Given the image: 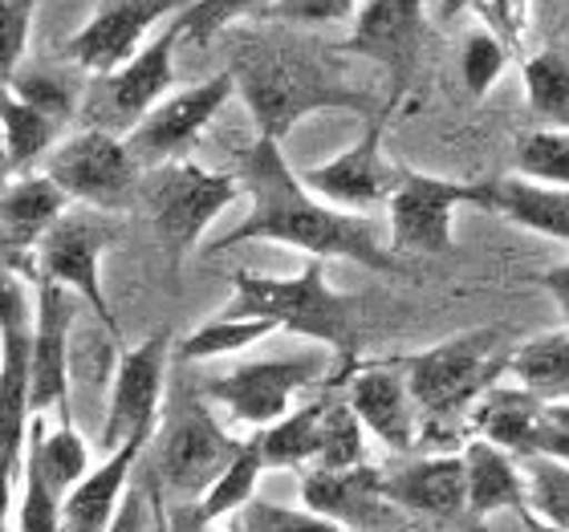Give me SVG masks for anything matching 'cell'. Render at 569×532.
I'll use <instances>...</instances> for the list:
<instances>
[{"instance_id": "29", "label": "cell", "mask_w": 569, "mask_h": 532, "mask_svg": "<svg viewBox=\"0 0 569 532\" xmlns=\"http://www.w3.org/2000/svg\"><path fill=\"white\" fill-rule=\"evenodd\" d=\"M61 134V122L46 110H37L33 102L17 98L12 90H0V139L9 151L12 175L29 171L46 151H53V142Z\"/></svg>"}, {"instance_id": "48", "label": "cell", "mask_w": 569, "mask_h": 532, "mask_svg": "<svg viewBox=\"0 0 569 532\" xmlns=\"http://www.w3.org/2000/svg\"><path fill=\"white\" fill-rule=\"evenodd\" d=\"M12 175V167H9V151H4V139H0V183Z\"/></svg>"}, {"instance_id": "13", "label": "cell", "mask_w": 569, "mask_h": 532, "mask_svg": "<svg viewBox=\"0 0 569 532\" xmlns=\"http://www.w3.org/2000/svg\"><path fill=\"white\" fill-rule=\"evenodd\" d=\"M232 94H237V82L224 70L200 86H188L179 94L159 98L147 110V119L127 134V147H131V154L142 167H154L163 159H183L196 147V139L208 131V122L228 107Z\"/></svg>"}, {"instance_id": "42", "label": "cell", "mask_w": 569, "mask_h": 532, "mask_svg": "<svg viewBox=\"0 0 569 532\" xmlns=\"http://www.w3.org/2000/svg\"><path fill=\"white\" fill-rule=\"evenodd\" d=\"M17 524L24 532H61V496L46 480H37L33 472H24V496Z\"/></svg>"}, {"instance_id": "27", "label": "cell", "mask_w": 569, "mask_h": 532, "mask_svg": "<svg viewBox=\"0 0 569 532\" xmlns=\"http://www.w3.org/2000/svg\"><path fill=\"white\" fill-rule=\"evenodd\" d=\"M261 472H264V455H261L257 435H252V439L240 443V451L232 455V463L216 475L212 488H208L200 500L179 504V509H188V516H176L171 524H179V529H212V524H220L224 516H232V512L244 509V504L257 496Z\"/></svg>"}, {"instance_id": "49", "label": "cell", "mask_w": 569, "mask_h": 532, "mask_svg": "<svg viewBox=\"0 0 569 532\" xmlns=\"http://www.w3.org/2000/svg\"><path fill=\"white\" fill-rule=\"evenodd\" d=\"M0 264H12V269H17V261H12V257L4 249H0Z\"/></svg>"}, {"instance_id": "1", "label": "cell", "mask_w": 569, "mask_h": 532, "mask_svg": "<svg viewBox=\"0 0 569 532\" xmlns=\"http://www.w3.org/2000/svg\"><path fill=\"white\" fill-rule=\"evenodd\" d=\"M237 179L249 195V215L208 252H232L264 240L321 261H355L375 272H399V252L391 249V240H382L367 215L346 212L309 191L306 179L284 163L277 139L257 134V142L240 154Z\"/></svg>"}, {"instance_id": "36", "label": "cell", "mask_w": 569, "mask_h": 532, "mask_svg": "<svg viewBox=\"0 0 569 532\" xmlns=\"http://www.w3.org/2000/svg\"><path fill=\"white\" fill-rule=\"evenodd\" d=\"M264 4H269V0H188V4L176 12L179 37H183V41H196V46H208L212 37H220L224 29L244 21V17H261Z\"/></svg>"}, {"instance_id": "37", "label": "cell", "mask_w": 569, "mask_h": 532, "mask_svg": "<svg viewBox=\"0 0 569 532\" xmlns=\"http://www.w3.org/2000/svg\"><path fill=\"white\" fill-rule=\"evenodd\" d=\"M4 90H12V94L24 98V102H33L37 110L53 114V119L66 127V122H73V114H78V102H82L86 86L70 82L66 73H53V70H17V78H12Z\"/></svg>"}, {"instance_id": "24", "label": "cell", "mask_w": 569, "mask_h": 532, "mask_svg": "<svg viewBox=\"0 0 569 532\" xmlns=\"http://www.w3.org/2000/svg\"><path fill=\"white\" fill-rule=\"evenodd\" d=\"M476 208L500 215L525 232L569 244V188L537 183L525 175L485 179V183H476Z\"/></svg>"}, {"instance_id": "10", "label": "cell", "mask_w": 569, "mask_h": 532, "mask_svg": "<svg viewBox=\"0 0 569 532\" xmlns=\"http://www.w3.org/2000/svg\"><path fill=\"white\" fill-rule=\"evenodd\" d=\"M330 358L326 354H297V358H264V362H244L220 379H208L200 387L203 402L224 406L237 423L269 426L277 423L293 399L309 387H326Z\"/></svg>"}, {"instance_id": "31", "label": "cell", "mask_w": 569, "mask_h": 532, "mask_svg": "<svg viewBox=\"0 0 569 532\" xmlns=\"http://www.w3.org/2000/svg\"><path fill=\"white\" fill-rule=\"evenodd\" d=\"M525 73V102L541 127L569 131V53L541 49L529 53L521 66Z\"/></svg>"}, {"instance_id": "4", "label": "cell", "mask_w": 569, "mask_h": 532, "mask_svg": "<svg viewBox=\"0 0 569 532\" xmlns=\"http://www.w3.org/2000/svg\"><path fill=\"white\" fill-rule=\"evenodd\" d=\"M509 330L500 325H480V330L456 333L448 342L419 350V354L391 358L403 370L411 399H416L423 426H419V448L436 435L443 443L468 439V431H456L460 419L476 406V399L497 387L500 374H509Z\"/></svg>"}, {"instance_id": "14", "label": "cell", "mask_w": 569, "mask_h": 532, "mask_svg": "<svg viewBox=\"0 0 569 532\" xmlns=\"http://www.w3.org/2000/svg\"><path fill=\"white\" fill-rule=\"evenodd\" d=\"M423 33V0H362L355 12V29L342 41V53L379 61L391 78V102H399L419 70Z\"/></svg>"}, {"instance_id": "15", "label": "cell", "mask_w": 569, "mask_h": 532, "mask_svg": "<svg viewBox=\"0 0 569 532\" xmlns=\"http://www.w3.org/2000/svg\"><path fill=\"white\" fill-rule=\"evenodd\" d=\"M301 504L318 512L333 529H399L411 524L403 509L382 496V468L367 460L350 468H318L309 463L301 475Z\"/></svg>"}, {"instance_id": "28", "label": "cell", "mask_w": 569, "mask_h": 532, "mask_svg": "<svg viewBox=\"0 0 569 532\" xmlns=\"http://www.w3.org/2000/svg\"><path fill=\"white\" fill-rule=\"evenodd\" d=\"M321 411H326V394L306 402V406H289L277 423L257 426L264 468H309L318 455Z\"/></svg>"}, {"instance_id": "9", "label": "cell", "mask_w": 569, "mask_h": 532, "mask_svg": "<svg viewBox=\"0 0 569 532\" xmlns=\"http://www.w3.org/2000/svg\"><path fill=\"white\" fill-rule=\"evenodd\" d=\"M110 240H114V232H110L107 212L70 203L41 237L29 272L33 277H53L70 293H78L98 313V321L119 338V321H114V309H110L107 289H102V257H107Z\"/></svg>"}, {"instance_id": "30", "label": "cell", "mask_w": 569, "mask_h": 532, "mask_svg": "<svg viewBox=\"0 0 569 532\" xmlns=\"http://www.w3.org/2000/svg\"><path fill=\"white\" fill-rule=\"evenodd\" d=\"M509 374L541 399H569V330L537 333L509 358Z\"/></svg>"}, {"instance_id": "46", "label": "cell", "mask_w": 569, "mask_h": 532, "mask_svg": "<svg viewBox=\"0 0 569 532\" xmlns=\"http://www.w3.org/2000/svg\"><path fill=\"white\" fill-rule=\"evenodd\" d=\"M541 289L553 297V305H558V313H561V325L569 330V261L541 272Z\"/></svg>"}, {"instance_id": "25", "label": "cell", "mask_w": 569, "mask_h": 532, "mask_svg": "<svg viewBox=\"0 0 569 532\" xmlns=\"http://www.w3.org/2000/svg\"><path fill=\"white\" fill-rule=\"evenodd\" d=\"M460 455L472 524L492 516V512H521V516H529V509H525V468L512 451L497 448L485 435H468Z\"/></svg>"}, {"instance_id": "22", "label": "cell", "mask_w": 569, "mask_h": 532, "mask_svg": "<svg viewBox=\"0 0 569 532\" xmlns=\"http://www.w3.org/2000/svg\"><path fill=\"white\" fill-rule=\"evenodd\" d=\"M70 208V195L41 171H17L12 183L0 188V249L9 252L17 269H33V252L53 220Z\"/></svg>"}, {"instance_id": "11", "label": "cell", "mask_w": 569, "mask_h": 532, "mask_svg": "<svg viewBox=\"0 0 569 532\" xmlns=\"http://www.w3.org/2000/svg\"><path fill=\"white\" fill-rule=\"evenodd\" d=\"M456 208H476V183H456L427 171L399 167L391 200H387V228L391 249L399 257H448L456 249L451 220Z\"/></svg>"}, {"instance_id": "32", "label": "cell", "mask_w": 569, "mask_h": 532, "mask_svg": "<svg viewBox=\"0 0 569 532\" xmlns=\"http://www.w3.org/2000/svg\"><path fill=\"white\" fill-rule=\"evenodd\" d=\"M367 460V426L355 414V406L338 394V382L326 379V411H321V435H318V468H350Z\"/></svg>"}, {"instance_id": "6", "label": "cell", "mask_w": 569, "mask_h": 532, "mask_svg": "<svg viewBox=\"0 0 569 532\" xmlns=\"http://www.w3.org/2000/svg\"><path fill=\"white\" fill-rule=\"evenodd\" d=\"M244 439H232L216 414L203 406V394H176L167 414L159 411L154 435L147 443L151 455V488L179 504L200 500L212 480L224 472Z\"/></svg>"}, {"instance_id": "12", "label": "cell", "mask_w": 569, "mask_h": 532, "mask_svg": "<svg viewBox=\"0 0 569 532\" xmlns=\"http://www.w3.org/2000/svg\"><path fill=\"white\" fill-rule=\"evenodd\" d=\"M399 102L387 98V107L375 110L367 122V131L355 147H346L342 154H333L326 163L306 167L301 179H306L309 191H318L321 200L338 203L346 212H370V208H387L395 183H399V167L382 154V131H387V119Z\"/></svg>"}, {"instance_id": "41", "label": "cell", "mask_w": 569, "mask_h": 532, "mask_svg": "<svg viewBox=\"0 0 569 532\" xmlns=\"http://www.w3.org/2000/svg\"><path fill=\"white\" fill-rule=\"evenodd\" d=\"M362 0H269L257 21H281V24H338L355 21Z\"/></svg>"}, {"instance_id": "2", "label": "cell", "mask_w": 569, "mask_h": 532, "mask_svg": "<svg viewBox=\"0 0 569 532\" xmlns=\"http://www.w3.org/2000/svg\"><path fill=\"white\" fill-rule=\"evenodd\" d=\"M333 53L338 49L321 41L284 33L281 21L232 33L228 73L257 122V134L281 142L297 122L318 110H358L367 119L375 114V98L346 78L342 61Z\"/></svg>"}, {"instance_id": "34", "label": "cell", "mask_w": 569, "mask_h": 532, "mask_svg": "<svg viewBox=\"0 0 569 532\" xmlns=\"http://www.w3.org/2000/svg\"><path fill=\"white\" fill-rule=\"evenodd\" d=\"M525 468V509L529 521L569 532V463L553 455H529Z\"/></svg>"}, {"instance_id": "23", "label": "cell", "mask_w": 569, "mask_h": 532, "mask_svg": "<svg viewBox=\"0 0 569 532\" xmlns=\"http://www.w3.org/2000/svg\"><path fill=\"white\" fill-rule=\"evenodd\" d=\"M154 426L147 431H134L119 443V448H110V455L98 468L78 480L66 504H61V529L70 532H102L114 524V512H119V500L131 484V472L139 468V460L147 455V443H151Z\"/></svg>"}, {"instance_id": "3", "label": "cell", "mask_w": 569, "mask_h": 532, "mask_svg": "<svg viewBox=\"0 0 569 532\" xmlns=\"http://www.w3.org/2000/svg\"><path fill=\"white\" fill-rule=\"evenodd\" d=\"M220 313L240 318H269L277 330L326 345L338 370L355 367L362 345V301L338 293L326 281V261L309 257L297 277H261V272H232V301Z\"/></svg>"}, {"instance_id": "17", "label": "cell", "mask_w": 569, "mask_h": 532, "mask_svg": "<svg viewBox=\"0 0 569 532\" xmlns=\"http://www.w3.org/2000/svg\"><path fill=\"white\" fill-rule=\"evenodd\" d=\"M333 382L346 387V402L362 419L367 435L379 439L382 448L399 451V455L419 448L423 414H419L416 399H411L403 370L395 362H355V367L338 370Z\"/></svg>"}, {"instance_id": "35", "label": "cell", "mask_w": 569, "mask_h": 532, "mask_svg": "<svg viewBox=\"0 0 569 532\" xmlns=\"http://www.w3.org/2000/svg\"><path fill=\"white\" fill-rule=\"evenodd\" d=\"M517 175L569 188V131L561 127H537L517 142Z\"/></svg>"}, {"instance_id": "38", "label": "cell", "mask_w": 569, "mask_h": 532, "mask_svg": "<svg viewBox=\"0 0 569 532\" xmlns=\"http://www.w3.org/2000/svg\"><path fill=\"white\" fill-rule=\"evenodd\" d=\"M509 58L512 49L500 41L492 29H472V33L463 37V53H460V73H463V86H468V94L472 98H485L497 78L509 70Z\"/></svg>"}, {"instance_id": "26", "label": "cell", "mask_w": 569, "mask_h": 532, "mask_svg": "<svg viewBox=\"0 0 569 532\" xmlns=\"http://www.w3.org/2000/svg\"><path fill=\"white\" fill-rule=\"evenodd\" d=\"M537 411L541 394L529 387H488L468 411V435H485L497 448L512 451L517 460H529L537 451Z\"/></svg>"}, {"instance_id": "20", "label": "cell", "mask_w": 569, "mask_h": 532, "mask_svg": "<svg viewBox=\"0 0 569 532\" xmlns=\"http://www.w3.org/2000/svg\"><path fill=\"white\" fill-rule=\"evenodd\" d=\"M382 496L423 524H472L468 488H463V455H419L382 472Z\"/></svg>"}, {"instance_id": "8", "label": "cell", "mask_w": 569, "mask_h": 532, "mask_svg": "<svg viewBox=\"0 0 569 532\" xmlns=\"http://www.w3.org/2000/svg\"><path fill=\"white\" fill-rule=\"evenodd\" d=\"M179 41H183V37H179V24L171 21L151 46H142L131 61H122L119 70L94 73V82L82 90V102H78L73 122L127 139V134L147 119V110H151L159 98L171 94V86H176V66H171V58H176Z\"/></svg>"}, {"instance_id": "21", "label": "cell", "mask_w": 569, "mask_h": 532, "mask_svg": "<svg viewBox=\"0 0 569 532\" xmlns=\"http://www.w3.org/2000/svg\"><path fill=\"white\" fill-rule=\"evenodd\" d=\"M29 350L33 325L0 333V524L12 509V484L29 448Z\"/></svg>"}, {"instance_id": "39", "label": "cell", "mask_w": 569, "mask_h": 532, "mask_svg": "<svg viewBox=\"0 0 569 532\" xmlns=\"http://www.w3.org/2000/svg\"><path fill=\"white\" fill-rule=\"evenodd\" d=\"M37 0H0V90L17 78L29 49V29H33Z\"/></svg>"}, {"instance_id": "40", "label": "cell", "mask_w": 569, "mask_h": 532, "mask_svg": "<svg viewBox=\"0 0 569 532\" xmlns=\"http://www.w3.org/2000/svg\"><path fill=\"white\" fill-rule=\"evenodd\" d=\"M232 529L240 532H293V529H333L326 516L301 509H281V504H264V500L252 496L244 509L232 512Z\"/></svg>"}, {"instance_id": "43", "label": "cell", "mask_w": 569, "mask_h": 532, "mask_svg": "<svg viewBox=\"0 0 569 532\" xmlns=\"http://www.w3.org/2000/svg\"><path fill=\"white\" fill-rule=\"evenodd\" d=\"M533 455H553L569 463V399H541Z\"/></svg>"}, {"instance_id": "7", "label": "cell", "mask_w": 569, "mask_h": 532, "mask_svg": "<svg viewBox=\"0 0 569 532\" xmlns=\"http://www.w3.org/2000/svg\"><path fill=\"white\" fill-rule=\"evenodd\" d=\"M46 175L70 195V203L114 215L139 203L142 163L131 154L122 134L82 127L66 142H53V151L46 159Z\"/></svg>"}, {"instance_id": "16", "label": "cell", "mask_w": 569, "mask_h": 532, "mask_svg": "<svg viewBox=\"0 0 569 532\" xmlns=\"http://www.w3.org/2000/svg\"><path fill=\"white\" fill-rule=\"evenodd\" d=\"M70 289L53 277H37L33 350H29V411L70 414Z\"/></svg>"}, {"instance_id": "47", "label": "cell", "mask_w": 569, "mask_h": 532, "mask_svg": "<svg viewBox=\"0 0 569 532\" xmlns=\"http://www.w3.org/2000/svg\"><path fill=\"white\" fill-rule=\"evenodd\" d=\"M476 0H443V17H456V12H468Z\"/></svg>"}, {"instance_id": "45", "label": "cell", "mask_w": 569, "mask_h": 532, "mask_svg": "<svg viewBox=\"0 0 569 532\" xmlns=\"http://www.w3.org/2000/svg\"><path fill=\"white\" fill-rule=\"evenodd\" d=\"M21 325H33V305H29V293H24L21 269L0 264V333L21 330Z\"/></svg>"}, {"instance_id": "18", "label": "cell", "mask_w": 569, "mask_h": 532, "mask_svg": "<svg viewBox=\"0 0 569 532\" xmlns=\"http://www.w3.org/2000/svg\"><path fill=\"white\" fill-rule=\"evenodd\" d=\"M188 0H102V9L66 41V61L86 73H110L142 49V37Z\"/></svg>"}, {"instance_id": "5", "label": "cell", "mask_w": 569, "mask_h": 532, "mask_svg": "<svg viewBox=\"0 0 569 532\" xmlns=\"http://www.w3.org/2000/svg\"><path fill=\"white\" fill-rule=\"evenodd\" d=\"M244 195L237 171H212V167L183 159H163L154 167H142L139 179V208L154 228V240L163 244L167 261L183 264L200 237L212 228V220L224 208Z\"/></svg>"}, {"instance_id": "44", "label": "cell", "mask_w": 569, "mask_h": 532, "mask_svg": "<svg viewBox=\"0 0 569 532\" xmlns=\"http://www.w3.org/2000/svg\"><path fill=\"white\" fill-rule=\"evenodd\" d=\"M472 9L480 12V17H488L485 29H492L512 53L521 49L525 21H529V4H525V0H476Z\"/></svg>"}, {"instance_id": "19", "label": "cell", "mask_w": 569, "mask_h": 532, "mask_svg": "<svg viewBox=\"0 0 569 532\" xmlns=\"http://www.w3.org/2000/svg\"><path fill=\"white\" fill-rule=\"evenodd\" d=\"M167 358H171V333L159 330L147 342L122 350L114 387H110V411L102 423V448H119L134 431L159 423L167 387Z\"/></svg>"}, {"instance_id": "33", "label": "cell", "mask_w": 569, "mask_h": 532, "mask_svg": "<svg viewBox=\"0 0 569 532\" xmlns=\"http://www.w3.org/2000/svg\"><path fill=\"white\" fill-rule=\"evenodd\" d=\"M269 333H277V325L269 318H240V313H220L216 321L200 325L196 333H188L176 345L179 362H208V358L240 354L249 345L264 342Z\"/></svg>"}]
</instances>
